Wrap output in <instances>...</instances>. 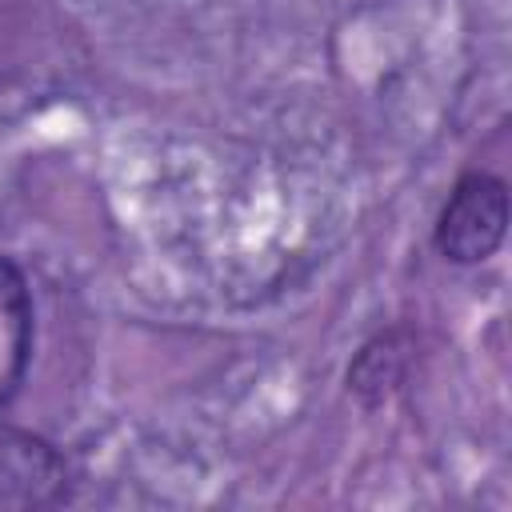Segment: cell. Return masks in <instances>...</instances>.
<instances>
[{
    "label": "cell",
    "mask_w": 512,
    "mask_h": 512,
    "mask_svg": "<svg viewBox=\"0 0 512 512\" xmlns=\"http://www.w3.org/2000/svg\"><path fill=\"white\" fill-rule=\"evenodd\" d=\"M504 228H508L504 180L492 172H464L436 216L432 240L440 256H448L452 264H480L500 248Z\"/></svg>",
    "instance_id": "1"
},
{
    "label": "cell",
    "mask_w": 512,
    "mask_h": 512,
    "mask_svg": "<svg viewBox=\"0 0 512 512\" xmlns=\"http://www.w3.org/2000/svg\"><path fill=\"white\" fill-rule=\"evenodd\" d=\"M72 484V460L52 440L0 424V508H56Z\"/></svg>",
    "instance_id": "2"
},
{
    "label": "cell",
    "mask_w": 512,
    "mask_h": 512,
    "mask_svg": "<svg viewBox=\"0 0 512 512\" xmlns=\"http://www.w3.org/2000/svg\"><path fill=\"white\" fill-rule=\"evenodd\" d=\"M32 360V292L20 264L0 256V408L24 384Z\"/></svg>",
    "instance_id": "3"
}]
</instances>
